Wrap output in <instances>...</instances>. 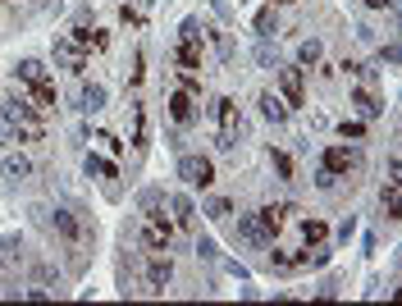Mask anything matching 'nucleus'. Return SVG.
<instances>
[{
    "instance_id": "nucleus-37",
    "label": "nucleus",
    "mask_w": 402,
    "mask_h": 306,
    "mask_svg": "<svg viewBox=\"0 0 402 306\" xmlns=\"http://www.w3.org/2000/svg\"><path fill=\"white\" fill-rule=\"evenodd\" d=\"M138 82H142V51L133 55V69H128V87H138Z\"/></svg>"
},
{
    "instance_id": "nucleus-9",
    "label": "nucleus",
    "mask_w": 402,
    "mask_h": 306,
    "mask_svg": "<svg viewBox=\"0 0 402 306\" xmlns=\"http://www.w3.org/2000/svg\"><path fill=\"white\" fill-rule=\"evenodd\" d=\"M169 119H174L178 128L197 123V97H193V92H183V87H174V92H169Z\"/></svg>"
},
{
    "instance_id": "nucleus-25",
    "label": "nucleus",
    "mask_w": 402,
    "mask_h": 306,
    "mask_svg": "<svg viewBox=\"0 0 402 306\" xmlns=\"http://www.w3.org/2000/svg\"><path fill=\"white\" fill-rule=\"evenodd\" d=\"M270 169L279 174V183H293V156H288V151H274L270 147Z\"/></svg>"
},
{
    "instance_id": "nucleus-8",
    "label": "nucleus",
    "mask_w": 402,
    "mask_h": 306,
    "mask_svg": "<svg viewBox=\"0 0 402 306\" xmlns=\"http://www.w3.org/2000/svg\"><path fill=\"white\" fill-rule=\"evenodd\" d=\"M128 142H133V156H147V105L128 101Z\"/></svg>"
},
{
    "instance_id": "nucleus-39",
    "label": "nucleus",
    "mask_w": 402,
    "mask_h": 306,
    "mask_svg": "<svg viewBox=\"0 0 402 306\" xmlns=\"http://www.w3.org/2000/svg\"><path fill=\"white\" fill-rule=\"evenodd\" d=\"M119 18H123V23H128V27H138V23H142V14H138V9H133V5H123V9H119Z\"/></svg>"
},
{
    "instance_id": "nucleus-5",
    "label": "nucleus",
    "mask_w": 402,
    "mask_h": 306,
    "mask_svg": "<svg viewBox=\"0 0 402 306\" xmlns=\"http://www.w3.org/2000/svg\"><path fill=\"white\" fill-rule=\"evenodd\" d=\"M320 165L324 169H334V174H352V169H361V165H366V156H361V151L357 147H339V142H334V147H324L320 151Z\"/></svg>"
},
{
    "instance_id": "nucleus-32",
    "label": "nucleus",
    "mask_w": 402,
    "mask_h": 306,
    "mask_svg": "<svg viewBox=\"0 0 402 306\" xmlns=\"http://www.w3.org/2000/svg\"><path fill=\"white\" fill-rule=\"evenodd\" d=\"M315 188H320V192H334V188H339V174H334V169H315Z\"/></svg>"
},
{
    "instance_id": "nucleus-14",
    "label": "nucleus",
    "mask_w": 402,
    "mask_h": 306,
    "mask_svg": "<svg viewBox=\"0 0 402 306\" xmlns=\"http://www.w3.org/2000/svg\"><path fill=\"white\" fill-rule=\"evenodd\" d=\"M233 238H238V243H247V247H270V238L261 233L256 215H238V224H233Z\"/></svg>"
},
{
    "instance_id": "nucleus-6",
    "label": "nucleus",
    "mask_w": 402,
    "mask_h": 306,
    "mask_svg": "<svg viewBox=\"0 0 402 306\" xmlns=\"http://www.w3.org/2000/svg\"><path fill=\"white\" fill-rule=\"evenodd\" d=\"M178 178H188L193 188H210L215 183V165H210V156H188V151H178Z\"/></svg>"
},
{
    "instance_id": "nucleus-20",
    "label": "nucleus",
    "mask_w": 402,
    "mask_h": 306,
    "mask_svg": "<svg viewBox=\"0 0 402 306\" xmlns=\"http://www.w3.org/2000/svg\"><path fill=\"white\" fill-rule=\"evenodd\" d=\"M83 169H87V178H105V183H110V178H119V169L110 165V160H101V156H83Z\"/></svg>"
},
{
    "instance_id": "nucleus-11",
    "label": "nucleus",
    "mask_w": 402,
    "mask_h": 306,
    "mask_svg": "<svg viewBox=\"0 0 402 306\" xmlns=\"http://www.w3.org/2000/svg\"><path fill=\"white\" fill-rule=\"evenodd\" d=\"M165 206H169V219H174V228H193V224H197V206H193V197H188V192L165 197Z\"/></svg>"
},
{
    "instance_id": "nucleus-31",
    "label": "nucleus",
    "mask_w": 402,
    "mask_h": 306,
    "mask_svg": "<svg viewBox=\"0 0 402 306\" xmlns=\"http://www.w3.org/2000/svg\"><path fill=\"white\" fill-rule=\"evenodd\" d=\"M256 64H261V69H279V55L270 51V42H261V46H256Z\"/></svg>"
},
{
    "instance_id": "nucleus-4",
    "label": "nucleus",
    "mask_w": 402,
    "mask_h": 306,
    "mask_svg": "<svg viewBox=\"0 0 402 306\" xmlns=\"http://www.w3.org/2000/svg\"><path fill=\"white\" fill-rule=\"evenodd\" d=\"M51 55H55V64H60V69L73 73V78H83V73H87V51H83L73 37H55Z\"/></svg>"
},
{
    "instance_id": "nucleus-19",
    "label": "nucleus",
    "mask_w": 402,
    "mask_h": 306,
    "mask_svg": "<svg viewBox=\"0 0 402 306\" xmlns=\"http://www.w3.org/2000/svg\"><path fill=\"white\" fill-rule=\"evenodd\" d=\"M256 37H261V42H270V37H279V14H274V0H270V5L261 9V14H256Z\"/></svg>"
},
{
    "instance_id": "nucleus-21",
    "label": "nucleus",
    "mask_w": 402,
    "mask_h": 306,
    "mask_svg": "<svg viewBox=\"0 0 402 306\" xmlns=\"http://www.w3.org/2000/svg\"><path fill=\"white\" fill-rule=\"evenodd\" d=\"M343 73H352L361 87H379V73L370 69V64H361V60H343Z\"/></svg>"
},
{
    "instance_id": "nucleus-1",
    "label": "nucleus",
    "mask_w": 402,
    "mask_h": 306,
    "mask_svg": "<svg viewBox=\"0 0 402 306\" xmlns=\"http://www.w3.org/2000/svg\"><path fill=\"white\" fill-rule=\"evenodd\" d=\"M51 228H55V238H60L69 252H83V243L92 238L87 219H83L73 206H55V210H51Z\"/></svg>"
},
{
    "instance_id": "nucleus-24",
    "label": "nucleus",
    "mask_w": 402,
    "mask_h": 306,
    "mask_svg": "<svg viewBox=\"0 0 402 306\" xmlns=\"http://www.w3.org/2000/svg\"><path fill=\"white\" fill-rule=\"evenodd\" d=\"M302 238H306V247H315V243H324V238H329V228H324V219H315V215H306V219H302Z\"/></svg>"
},
{
    "instance_id": "nucleus-40",
    "label": "nucleus",
    "mask_w": 402,
    "mask_h": 306,
    "mask_svg": "<svg viewBox=\"0 0 402 306\" xmlns=\"http://www.w3.org/2000/svg\"><path fill=\"white\" fill-rule=\"evenodd\" d=\"M366 9H384V14H394L398 0H366Z\"/></svg>"
},
{
    "instance_id": "nucleus-2",
    "label": "nucleus",
    "mask_w": 402,
    "mask_h": 306,
    "mask_svg": "<svg viewBox=\"0 0 402 306\" xmlns=\"http://www.w3.org/2000/svg\"><path fill=\"white\" fill-rule=\"evenodd\" d=\"M138 274H142V293H165L169 279H174V261H169L165 252H147Z\"/></svg>"
},
{
    "instance_id": "nucleus-22",
    "label": "nucleus",
    "mask_w": 402,
    "mask_h": 306,
    "mask_svg": "<svg viewBox=\"0 0 402 306\" xmlns=\"http://www.w3.org/2000/svg\"><path fill=\"white\" fill-rule=\"evenodd\" d=\"M320 55H324L320 37H306V42L298 46V64H302V69H315V64H320Z\"/></svg>"
},
{
    "instance_id": "nucleus-17",
    "label": "nucleus",
    "mask_w": 402,
    "mask_h": 306,
    "mask_svg": "<svg viewBox=\"0 0 402 306\" xmlns=\"http://www.w3.org/2000/svg\"><path fill=\"white\" fill-rule=\"evenodd\" d=\"M14 78L28 82V87H42V82H51V69H46L42 60H23V64L14 69Z\"/></svg>"
},
{
    "instance_id": "nucleus-35",
    "label": "nucleus",
    "mask_w": 402,
    "mask_h": 306,
    "mask_svg": "<svg viewBox=\"0 0 402 306\" xmlns=\"http://www.w3.org/2000/svg\"><path fill=\"white\" fill-rule=\"evenodd\" d=\"M379 64H389V69H394V64H398V42L379 46Z\"/></svg>"
},
{
    "instance_id": "nucleus-29",
    "label": "nucleus",
    "mask_w": 402,
    "mask_h": 306,
    "mask_svg": "<svg viewBox=\"0 0 402 306\" xmlns=\"http://www.w3.org/2000/svg\"><path fill=\"white\" fill-rule=\"evenodd\" d=\"M178 42L201 46V23H197V18H183V27H178Z\"/></svg>"
},
{
    "instance_id": "nucleus-28",
    "label": "nucleus",
    "mask_w": 402,
    "mask_h": 306,
    "mask_svg": "<svg viewBox=\"0 0 402 306\" xmlns=\"http://www.w3.org/2000/svg\"><path fill=\"white\" fill-rule=\"evenodd\" d=\"M339 137L343 142H361V137H366V123H361V119H343L339 123Z\"/></svg>"
},
{
    "instance_id": "nucleus-18",
    "label": "nucleus",
    "mask_w": 402,
    "mask_h": 306,
    "mask_svg": "<svg viewBox=\"0 0 402 306\" xmlns=\"http://www.w3.org/2000/svg\"><path fill=\"white\" fill-rule=\"evenodd\" d=\"M78 110H83V114H101V110H105V87H101V82H83Z\"/></svg>"
},
{
    "instance_id": "nucleus-7",
    "label": "nucleus",
    "mask_w": 402,
    "mask_h": 306,
    "mask_svg": "<svg viewBox=\"0 0 402 306\" xmlns=\"http://www.w3.org/2000/svg\"><path fill=\"white\" fill-rule=\"evenodd\" d=\"M210 119H215L224 133H238V137H247V119H243V110H238V105L229 101V97L210 101Z\"/></svg>"
},
{
    "instance_id": "nucleus-13",
    "label": "nucleus",
    "mask_w": 402,
    "mask_h": 306,
    "mask_svg": "<svg viewBox=\"0 0 402 306\" xmlns=\"http://www.w3.org/2000/svg\"><path fill=\"white\" fill-rule=\"evenodd\" d=\"M288 215H293V206H284V202H279V206H265L261 215H256V224H261V233L274 243V238H279V228H284V219H288Z\"/></svg>"
},
{
    "instance_id": "nucleus-23",
    "label": "nucleus",
    "mask_w": 402,
    "mask_h": 306,
    "mask_svg": "<svg viewBox=\"0 0 402 306\" xmlns=\"http://www.w3.org/2000/svg\"><path fill=\"white\" fill-rule=\"evenodd\" d=\"M174 64H178V69H201V46L178 42V46H174Z\"/></svg>"
},
{
    "instance_id": "nucleus-10",
    "label": "nucleus",
    "mask_w": 402,
    "mask_h": 306,
    "mask_svg": "<svg viewBox=\"0 0 402 306\" xmlns=\"http://www.w3.org/2000/svg\"><path fill=\"white\" fill-rule=\"evenodd\" d=\"M352 110L361 119H384V97L375 87H352Z\"/></svg>"
},
{
    "instance_id": "nucleus-12",
    "label": "nucleus",
    "mask_w": 402,
    "mask_h": 306,
    "mask_svg": "<svg viewBox=\"0 0 402 306\" xmlns=\"http://www.w3.org/2000/svg\"><path fill=\"white\" fill-rule=\"evenodd\" d=\"M69 37H73V42H78V46H83V51H87V55H92V51L101 55L105 46H110V37H105V32H101L97 23L87 27V23H83V18H78V23H73V32H69Z\"/></svg>"
},
{
    "instance_id": "nucleus-3",
    "label": "nucleus",
    "mask_w": 402,
    "mask_h": 306,
    "mask_svg": "<svg viewBox=\"0 0 402 306\" xmlns=\"http://www.w3.org/2000/svg\"><path fill=\"white\" fill-rule=\"evenodd\" d=\"M274 78H279V92H284V105H288V110L306 105V73H302V64H279Z\"/></svg>"
},
{
    "instance_id": "nucleus-33",
    "label": "nucleus",
    "mask_w": 402,
    "mask_h": 306,
    "mask_svg": "<svg viewBox=\"0 0 402 306\" xmlns=\"http://www.w3.org/2000/svg\"><path fill=\"white\" fill-rule=\"evenodd\" d=\"M238 142H243L238 133H224V128L215 133V147H219V151H238Z\"/></svg>"
},
{
    "instance_id": "nucleus-15",
    "label": "nucleus",
    "mask_w": 402,
    "mask_h": 306,
    "mask_svg": "<svg viewBox=\"0 0 402 306\" xmlns=\"http://www.w3.org/2000/svg\"><path fill=\"white\" fill-rule=\"evenodd\" d=\"M256 105H261V119H265V123H274V128H279V123H288V105H284V97H274V92H261V97H256Z\"/></svg>"
},
{
    "instance_id": "nucleus-34",
    "label": "nucleus",
    "mask_w": 402,
    "mask_h": 306,
    "mask_svg": "<svg viewBox=\"0 0 402 306\" xmlns=\"http://www.w3.org/2000/svg\"><path fill=\"white\" fill-rule=\"evenodd\" d=\"M97 142H101L105 151H110V156H119V151H123V142L114 137V133H97Z\"/></svg>"
},
{
    "instance_id": "nucleus-30",
    "label": "nucleus",
    "mask_w": 402,
    "mask_h": 306,
    "mask_svg": "<svg viewBox=\"0 0 402 306\" xmlns=\"http://www.w3.org/2000/svg\"><path fill=\"white\" fill-rule=\"evenodd\" d=\"M178 87L193 92V97H201V78H197V69H178Z\"/></svg>"
},
{
    "instance_id": "nucleus-38",
    "label": "nucleus",
    "mask_w": 402,
    "mask_h": 306,
    "mask_svg": "<svg viewBox=\"0 0 402 306\" xmlns=\"http://www.w3.org/2000/svg\"><path fill=\"white\" fill-rule=\"evenodd\" d=\"M352 233H357V219H352V215H348V219H343V224H339V243H348V238H352Z\"/></svg>"
},
{
    "instance_id": "nucleus-16",
    "label": "nucleus",
    "mask_w": 402,
    "mask_h": 306,
    "mask_svg": "<svg viewBox=\"0 0 402 306\" xmlns=\"http://www.w3.org/2000/svg\"><path fill=\"white\" fill-rule=\"evenodd\" d=\"M28 174H32V160L28 156H14V151H9V156L0 160V178H9V183H23Z\"/></svg>"
},
{
    "instance_id": "nucleus-26",
    "label": "nucleus",
    "mask_w": 402,
    "mask_h": 306,
    "mask_svg": "<svg viewBox=\"0 0 402 306\" xmlns=\"http://www.w3.org/2000/svg\"><path fill=\"white\" fill-rule=\"evenodd\" d=\"M201 215H206V219H215V224H224V219L233 215V202H229V197H210Z\"/></svg>"
},
{
    "instance_id": "nucleus-41",
    "label": "nucleus",
    "mask_w": 402,
    "mask_h": 306,
    "mask_svg": "<svg viewBox=\"0 0 402 306\" xmlns=\"http://www.w3.org/2000/svg\"><path fill=\"white\" fill-rule=\"evenodd\" d=\"M279 5H288V0H279Z\"/></svg>"
},
{
    "instance_id": "nucleus-27",
    "label": "nucleus",
    "mask_w": 402,
    "mask_h": 306,
    "mask_svg": "<svg viewBox=\"0 0 402 306\" xmlns=\"http://www.w3.org/2000/svg\"><path fill=\"white\" fill-rule=\"evenodd\" d=\"M379 210H384V219H398V178H389L384 192H379Z\"/></svg>"
},
{
    "instance_id": "nucleus-36",
    "label": "nucleus",
    "mask_w": 402,
    "mask_h": 306,
    "mask_svg": "<svg viewBox=\"0 0 402 306\" xmlns=\"http://www.w3.org/2000/svg\"><path fill=\"white\" fill-rule=\"evenodd\" d=\"M197 256H201V261H215V243H210V238H197Z\"/></svg>"
}]
</instances>
